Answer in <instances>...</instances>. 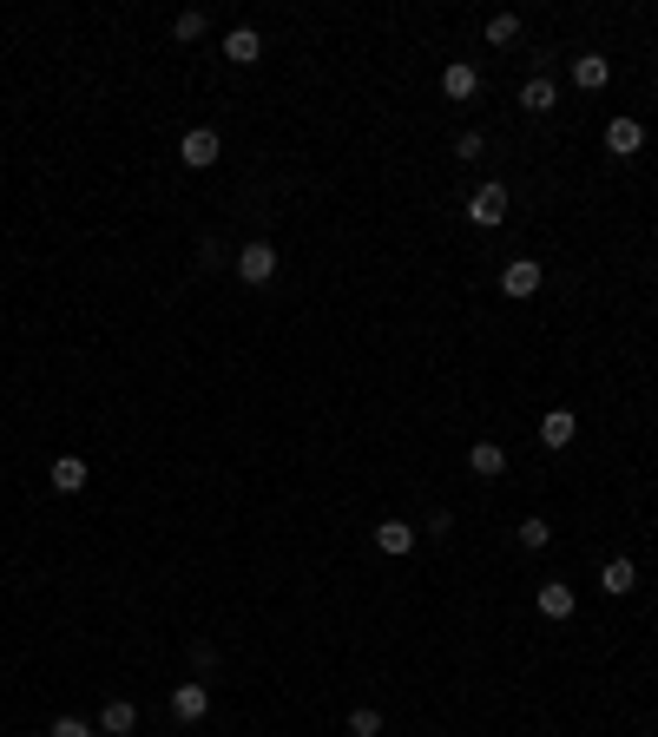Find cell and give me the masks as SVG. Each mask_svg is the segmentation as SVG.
Wrapping results in <instances>:
<instances>
[{
	"label": "cell",
	"mask_w": 658,
	"mask_h": 737,
	"mask_svg": "<svg viewBox=\"0 0 658 737\" xmlns=\"http://www.w3.org/2000/svg\"><path fill=\"white\" fill-rule=\"evenodd\" d=\"M606 152H612V158L645 152V126H639V119H612V126H606Z\"/></svg>",
	"instance_id": "obj_5"
},
{
	"label": "cell",
	"mask_w": 658,
	"mask_h": 737,
	"mask_svg": "<svg viewBox=\"0 0 658 737\" xmlns=\"http://www.w3.org/2000/svg\"><path fill=\"white\" fill-rule=\"evenodd\" d=\"M501 290L507 297H540V264H533V257H514V264L501 270Z\"/></svg>",
	"instance_id": "obj_4"
},
{
	"label": "cell",
	"mask_w": 658,
	"mask_h": 737,
	"mask_svg": "<svg viewBox=\"0 0 658 737\" xmlns=\"http://www.w3.org/2000/svg\"><path fill=\"white\" fill-rule=\"evenodd\" d=\"M606 79H612V60H606V53H580V60H573V86H586V93H599Z\"/></svg>",
	"instance_id": "obj_11"
},
{
	"label": "cell",
	"mask_w": 658,
	"mask_h": 737,
	"mask_svg": "<svg viewBox=\"0 0 658 737\" xmlns=\"http://www.w3.org/2000/svg\"><path fill=\"white\" fill-rule=\"evenodd\" d=\"M599 586H606L612 599H626L632 586H639V566H632L626 553H619V560H606V566H599Z\"/></svg>",
	"instance_id": "obj_9"
},
{
	"label": "cell",
	"mask_w": 658,
	"mask_h": 737,
	"mask_svg": "<svg viewBox=\"0 0 658 737\" xmlns=\"http://www.w3.org/2000/svg\"><path fill=\"white\" fill-rule=\"evenodd\" d=\"M481 152H487L481 132H461V139H455V158H481Z\"/></svg>",
	"instance_id": "obj_22"
},
{
	"label": "cell",
	"mask_w": 658,
	"mask_h": 737,
	"mask_svg": "<svg viewBox=\"0 0 658 737\" xmlns=\"http://www.w3.org/2000/svg\"><path fill=\"white\" fill-rule=\"evenodd\" d=\"M520 40V14H494L487 20V47H514Z\"/></svg>",
	"instance_id": "obj_18"
},
{
	"label": "cell",
	"mask_w": 658,
	"mask_h": 737,
	"mask_svg": "<svg viewBox=\"0 0 658 737\" xmlns=\"http://www.w3.org/2000/svg\"><path fill=\"white\" fill-rule=\"evenodd\" d=\"M257 53H264V40H257V27H231V33H224V60H231V66H251Z\"/></svg>",
	"instance_id": "obj_10"
},
{
	"label": "cell",
	"mask_w": 658,
	"mask_h": 737,
	"mask_svg": "<svg viewBox=\"0 0 658 737\" xmlns=\"http://www.w3.org/2000/svg\"><path fill=\"white\" fill-rule=\"evenodd\" d=\"M468 468L481 474V481H501V474H507V448H501V441H474V448H468Z\"/></svg>",
	"instance_id": "obj_7"
},
{
	"label": "cell",
	"mask_w": 658,
	"mask_h": 737,
	"mask_svg": "<svg viewBox=\"0 0 658 737\" xmlns=\"http://www.w3.org/2000/svg\"><path fill=\"white\" fill-rule=\"evenodd\" d=\"M547 540H553V527H547L540 514H533V520H520V547H527V553H540Z\"/></svg>",
	"instance_id": "obj_19"
},
{
	"label": "cell",
	"mask_w": 658,
	"mask_h": 737,
	"mask_svg": "<svg viewBox=\"0 0 658 737\" xmlns=\"http://www.w3.org/2000/svg\"><path fill=\"white\" fill-rule=\"evenodd\" d=\"M218 152H224V139L211 126H191L185 139H178V158H185L191 172H211V165H218Z\"/></svg>",
	"instance_id": "obj_1"
},
{
	"label": "cell",
	"mask_w": 658,
	"mask_h": 737,
	"mask_svg": "<svg viewBox=\"0 0 658 737\" xmlns=\"http://www.w3.org/2000/svg\"><path fill=\"white\" fill-rule=\"evenodd\" d=\"M99 731H106V737H132V731H139V705H132V698H112V705L99 711Z\"/></svg>",
	"instance_id": "obj_8"
},
{
	"label": "cell",
	"mask_w": 658,
	"mask_h": 737,
	"mask_svg": "<svg viewBox=\"0 0 658 737\" xmlns=\"http://www.w3.org/2000/svg\"><path fill=\"white\" fill-rule=\"evenodd\" d=\"M441 93H448V99H474V93H481V73H474L468 60H455L448 73H441Z\"/></svg>",
	"instance_id": "obj_12"
},
{
	"label": "cell",
	"mask_w": 658,
	"mask_h": 737,
	"mask_svg": "<svg viewBox=\"0 0 658 737\" xmlns=\"http://www.w3.org/2000/svg\"><path fill=\"white\" fill-rule=\"evenodd\" d=\"M507 218V185H494V178H487L481 191H474L468 198V224H481V231H494V224Z\"/></svg>",
	"instance_id": "obj_2"
},
{
	"label": "cell",
	"mask_w": 658,
	"mask_h": 737,
	"mask_svg": "<svg viewBox=\"0 0 658 737\" xmlns=\"http://www.w3.org/2000/svg\"><path fill=\"white\" fill-rule=\"evenodd\" d=\"M198 33H204V14H198V7H191V14H178V20H172V40H198Z\"/></svg>",
	"instance_id": "obj_21"
},
{
	"label": "cell",
	"mask_w": 658,
	"mask_h": 737,
	"mask_svg": "<svg viewBox=\"0 0 658 737\" xmlns=\"http://www.w3.org/2000/svg\"><path fill=\"white\" fill-rule=\"evenodd\" d=\"M553 99H560V93H553V79H527V86H520V106H527V112H553Z\"/></svg>",
	"instance_id": "obj_17"
},
{
	"label": "cell",
	"mask_w": 658,
	"mask_h": 737,
	"mask_svg": "<svg viewBox=\"0 0 658 737\" xmlns=\"http://www.w3.org/2000/svg\"><path fill=\"white\" fill-rule=\"evenodd\" d=\"M540 619H573V586H566V580L540 586Z\"/></svg>",
	"instance_id": "obj_14"
},
{
	"label": "cell",
	"mask_w": 658,
	"mask_h": 737,
	"mask_svg": "<svg viewBox=\"0 0 658 737\" xmlns=\"http://www.w3.org/2000/svg\"><path fill=\"white\" fill-rule=\"evenodd\" d=\"M47 737H99V731H93V724H79V718H60Z\"/></svg>",
	"instance_id": "obj_23"
},
{
	"label": "cell",
	"mask_w": 658,
	"mask_h": 737,
	"mask_svg": "<svg viewBox=\"0 0 658 737\" xmlns=\"http://www.w3.org/2000/svg\"><path fill=\"white\" fill-rule=\"evenodd\" d=\"M349 731H356V737H376V731H382V711H369V705L349 711Z\"/></svg>",
	"instance_id": "obj_20"
},
{
	"label": "cell",
	"mask_w": 658,
	"mask_h": 737,
	"mask_svg": "<svg viewBox=\"0 0 658 737\" xmlns=\"http://www.w3.org/2000/svg\"><path fill=\"white\" fill-rule=\"evenodd\" d=\"M47 481L60 487V494H79V487L93 481V474H86V461H79V455H60V461H53V474H47Z\"/></svg>",
	"instance_id": "obj_15"
},
{
	"label": "cell",
	"mask_w": 658,
	"mask_h": 737,
	"mask_svg": "<svg viewBox=\"0 0 658 737\" xmlns=\"http://www.w3.org/2000/svg\"><path fill=\"white\" fill-rule=\"evenodd\" d=\"M237 277H244V283H270V277H277V251H270L264 237L237 251Z\"/></svg>",
	"instance_id": "obj_3"
},
{
	"label": "cell",
	"mask_w": 658,
	"mask_h": 737,
	"mask_svg": "<svg viewBox=\"0 0 658 737\" xmlns=\"http://www.w3.org/2000/svg\"><path fill=\"white\" fill-rule=\"evenodd\" d=\"M573 435H580V415H573V408H547V415H540V441H547V448H566Z\"/></svg>",
	"instance_id": "obj_6"
},
{
	"label": "cell",
	"mask_w": 658,
	"mask_h": 737,
	"mask_svg": "<svg viewBox=\"0 0 658 737\" xmlns=\"http://www.w3.org/2000/svg\"><path fill=\"white\" fill-rule=\"evenodd\" d=\"M376 547L389 553V560H402V553L415 547V527H408V520H382V527H376Z\"/></svg>",
	"instance_id": "obj_13"
},
{
	"label": "cell",
	"mask_w": 658,
	"mask_h": 737,
	"mask_svg": "<svg viewBox=\"0 0 658 737\" xmlns=\"http://www.w3.org/2000/svg\"><path fill=\"white\" fill-rule=\"evenodd\" d=\"M172 711H178L185 724H198L204 711H211V691H204V685H178V691H172Z\"/></svg>",
	"instance_id": "obj_16"
}]
</instances>
